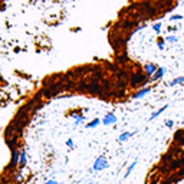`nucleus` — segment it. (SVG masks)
Listing matches in <instances>:
<instances>
[{
	"label": "nucleus",
	"mask_w": 184,
	"mask_h": 184,
	"mask_svg": "<svg viewBox=\"0 0 184 184\" xmlns=\"http://www.w3.org/2000/svg\"><path fill=\"white\" fill-rule=\"evenodd\" d=\"M178 84H183V76H180V78H176V79H173L170 84H168V86H176L178 85Z\"/></svg>",
	"instance_id": "4468645a"
},
{
	"label": "nucleus",
	"mask_w": 184,
	"mask_h": 184,
	"mask_svg": "<svg viewBox=\"0 0 184 184\" xmlns=\"http://www.w3.org/2000/svg\"><path fill=\"white\" fill-rule=\"evenodd\" d=\"M137 163H138V160H135V161H134V163H132V164L130 165V167H128V170H127V173H125V176H124L125 178H127V177H128V176H130V174L132 173V170L135 168V165H137Z\"/></svg>",
	"instance_id": "ddd939ff"
},
{
	"label": "nucleus",
	"mask_w": 184,
	"mask_h": 184,
	"mask_svg": "<svg viewBox=\"0 0 184 184\" xmlns=\"http://www.w3.org/2000/svg\"><path fill=\"white\" fill-rule=\"evenodd\" d=\"M101 122H102V121H101L99 118H95V119H92L91 122H88V124H86V128H89V130H91V128H97Z\"/></svg>",
	"instance_id": "f8f14e48"
},
{
	"label": "nucleus",
	"mask_w": 184,
	"mask_h": 184,
	"mask_svg": "<svg viewBox=\"0 0 184 184\" xmlns=\"http://www.w3.org/2000/svg\"><path fill=\"white\" fill-rule=\"evenodd\" d=\"M135 132H122L121 135H119V138H118V141L119 143H125V141H128L130 140V137H132Z\"/></svg>",
	"instance_id": "1a4fd4ad"
},
{
	"label": "nucleus",
	"mask_w": 184,
	"mask_h": 184,
	"mask_svg": "<svg viewBox=\"0 0 184 184\" xmlns=\"http://www.w3.org/2000/svg\"><path fill=\"white\" fill-rule=\"evenodd\" d=\"M167 108H168V105H164V106H161L160 109H157L155 112H152V115L150 117V119H148V121H152V119H155L157 117H160V115H161V114H163V112H164Z\"/></svg>",
	"instance_id": "6e6552de"
},
{
	"label": "nucleus",
	"mask_w": 184,
	"mask_h": 184,
	"mask_svg": "<svg viewBox=\"0 0 184 184\" xmlns=\"http://www.w3.org/2000/svg\"><path fill=\"white\" fill-rule=\"evenodd\" d=\"M174 138H176V141H177L180 145L184 144V131H177L176 132V135H174Z\"/></svg>",
	"instance_id": "9b49d317"
},
{
	"label": "nucleus",
	"mask_w": 184,
	"mask_h": 184,
	"mask_svg": "<svg viewBox=\"0 0 184 184\" xmlns=\"http://www.w3.org/2000/svg\"><path fill=\"white\" fill-rule=\"evenodd\" d=\"M66 145H68V147H69V148L72 150V148H73V141H72V138H69V140L66 141Z\"/></svg>",
	"instance_id": "a211bd4d"
},
{
	"label": "nucleus",
	"mask_w": 184,
	"mask_h": 184,
	"mask_svg": "<svg viewBox=\"0 0 184 184\" xmlns=\"http://www.w3.org/2000/svg\"><path fill=\"white\" fill-rule=\"evenodd\" d=\"M118 121V118L112 114V112H109V114H106L105 117H104V119H102V124L104 125H112V124H115Z\"/></svg>",
	"instance_id": "7ed1b4c3"
},
{
	"label": "nucleus",
	"mask_w": 184,
	"mask_h": 184,
	"mask_svg": "<svg viewBox=\"0 0 184 184\" xmlns=\"http://www.w3.org/2000/svg\"><path fill=\"white\" fill-rule=\"evenodd\" d=\"M183 19V16H180V14H173L171 16V20H181Z\"/></svg>",
	"instance_id": "6ab92c4d"
},
{
	"label": "nucleus",
	"mask_w": 184,
	"mask_h": 184,
	"mask_svg": "<svg viewBox=\"0 0 184 184\" xmlns=\"http://www.w3.org/2000/svg\"><path fill=\"white\" fill-rule=\"evenodd\" d=\"M165 127L173 128V127H174V121H173V119H167V121H165Z\"/></svg>",
	"instance_id": "f3484780"
},
{
	"label": "nucleus",
	"mask_w": 184,
	"mask_h": 184,
	"mask_svg": "<svg viewBox=\"0 0 184 184\" xmlns=\"http://www.w3.org/2000/svg\"><path fill=\"white\" fill-rule=\"evenodd\" d=\"M157 71H158V66L155 65V63H147V65L144 66V73L148 78H150V76H154Z\"/></svg>",
	"instance_id": "f03ea898"
},
{
	"label": "nucleus",
	"mask_w": 184,
	"mask_h": 184,
	"mask_svg": "<svg viewBox=\"0 0 184 184\" xmlns=\"http://www.w3.org/2000/svg\"><path fill=\"white\" fill-rule=\"evenodd\" d=\"M46 184H59V183L55 181V180H49V181H46Z\"/></svg>",
	"instance_id": "412c9836"
},
{
	"label": "nucleus",
	"mask_w": 184,
	"mask_h": 184,
	"mask_svg": "<svg viewBox=\"0 0 184 184\" xmlns=\"http://www.w3.org/2000/svg\"><path fill=\"white\" fill-rule=\"evenodd\" d=\"M151 91H152L151 86H145V88H143V89H140L137 94H134V99H141L143 97H145L147 94H150Z\"/></svg>",
	"instance_id": "20e7f679"
},
{
	"label": "nucleus",
	"mask_w": 184,
	"mask_h": 184,
	"mask_svg": "<svg viewBox=\"0 0 184 184\" xmlns=\"http://www.w3.org/2000/svg\"><path fill=\"white\" fill-rule=\"evenodd\" d=\"M71 117L75 119V127H78L79 124H84V122H85V117L81 115V114H72Z\"/></svg>",
	"instance_id": "0eeeda50"
},
{
	"label": "nucleus",
	"mask_w": 184,
	"mask_h": 184,
	"mask_svg": "<svg viewBox=\"0 0 184 184\" xmlns=\"http://www.w3.org/2000/svg\"><path fill=\"white\" fill-rule=\"evenodd\" d=\"M89 184H95V183H94V181H92V183H89Z\"/></svg>",
	"instance_id": "4be33fe9"
},
{
	"label": "nucleus",
	"mask_w": 184,
	"mask_h": 184,
	"mask_svg": "<svg viewBox=\"0 0 184 184\" xmlns=\"http://www.w3.org/2000/svg\"><path fill=\"white\" fill-rule=\"evenodd\" d=\"M161 27H163V23H155V25L152 26V29H154V32H155V33H160Z\"/></svg>",
	"instance_id": "2eb2a0df"
},
{
	"label": "nucleus",
	"mask_w": 184,
	"mask_h": 184,
	"mask_svg": "<svg viewBox=\"0 0 184 184\" xmlns=\"http://www.w3.org/2000/svg\"><path fill=\"white\" fill-rule=\"evenodd\" d=\"M167 42H171V43H173V42H177V36H168V38H167Z\"/></svg>",
	"instance_id": "aec40b11"
},
{
	"label": "nucleus",
	"mask_w": 184,
	"mask_h": 184,
	"mask_svg": "<svg viewBox=\"0 0 184 184\" xmlns=\"http://www.w3.org/2000/svg\"><path fill=\"white\" fill-rule=\"evenodd\" d=\"M108 161H106L105 155H101V157L97 158V161L94 163V165H92V170L95 171V173H98V171L101 170H105V168H108Z\"/></svg>",
	"instance_id": "f257e3e1"
},
{
	"label": "nucleus",
	"mask_w": 184,
	"mask_h": 184,
	"mask_svg": "<svg viewBox=\"0 0 184 184\" xmlns=\"http://www.w3.org/2000/svg\"><path fill=\"white\" fill-rule=\"evenodd\" d=\"M158 49L160 51L164 49V39H161V38H158Z\"/></svg>",
	"instance_id": "dca6fc26"
},
{
	"label": "nucleus",
	"mask_w": 184,
	"mask_h": 184,
	"mask_svg": "<svg viewBox=\"0 0 184 184\" xmlns=\"http://www.w3.org/2000/svg\"><path fill=\"white\" fill-rule=\"evenodd\" d=\"M164 75H165V68L164 66H161V68H158V71L155 72V75L150 78V81H151V82H155V81H158V79L163 78Z\"/></svg>",
	"instance_id": "39448f33"
},
{
	"label": "nucleus",
	"mask_w": 184,
	"mask_h": 184,
	"mask_svg": "<svg viewBox=\"0 0 184 184\" xmlns=\"http://www.w3.org/2000/svg\"><path fill=\"white\" fill-rule=\"evenodd\" d=\"M27 164V157H26V151L25 150H22L20 151V158H19V168L22 170L25 165Z\"/></svg>",
	"instance_id": "423d86ee"
},
{
	"label": "nucleus",
	"mask_w": 184,
	"mask_h": 184,
	"mask_svg": "<svg viewBox=\"0 0 184 184\" xmlns=\"http://www.w3.org/2000/svg\"><path fill=\"white\" fill-rule=\"evenodd\" d=\"M180 167H184V158H180V160H176L174 163L170 164V168L176 170V168H180Z\"/></svg>",
	"instance_id": "9d476101"
},
{
	"label": "nucleus",
	"mask_w": 184,
	"mask_h": 184,
	"mask_svg": "<svg viewBox=\"0 0 184 184\" xmlns=\"http://www.w3.org/2000/svg\"><path fill=\"white\" fill-rule=\"evenodd\" d=\"M183 84H184V76H183Z\"/></svg>",
	"instance_id": "5701e85b"
}]
</instances>
